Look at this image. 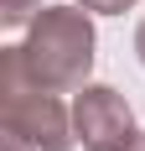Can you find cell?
<instances>
[{
    "label": "cell",
    "instance_id": "obj_1",
    "mask_svg": "<svg viewBox=\"0 0 145 151\" xmlns=\"http://www.w3.org/2000/svg\"><path fill=\"white\" fill-rule=\"evenodd\" d=\"M93 42H99L93 37V11L68 0V5H47L26 26V42L16 52H21V68H26V78L36 89L78 94L93 73Z\"/></svg>",
    "mask_w": 145,
    "mask_h": 151
},
{
    "label": "cell",
    "instance_id": "obj_2",
    "mask_svg": "<svg viewBox=\"0 0 145 151\" xmlns=\"http://www.w3.org/2000/svg\"><path fill=\"white\" fill-rule=\"evenodd\" d=\"M72 136L83 141V151H130L140 141L135 109L124 104V94L109 83H83L72 99Z\"/></svg>",
    "mask_w": 145,
    "mask_h": 151
},
{
    "label": "cell",
    "instance_id": "obj_3",
    "mask_svg": "<svg viewBox=\"0 0 145 151\" xmlns=\"http://www.w3.org/2000/svg\"><path fill=\"white\" fill-rule=\"evenodd\" d=\"M0 130L5 136L31 141L36 151H68L72 141V109L47 89H21V94H0Z\"/></svg>",
    "mask_w": 145,
    "mask_h": 151
},
{
    "label": "cell",
    "instance_id": "obj_4",
    "mask_svg": "<svg viewBox=\"0 0 145 151\" xmlns=\"http://www.w3.org/2000/svg\"><path fill=\"white\" fill-rule=\"evenodd\" d=\"M47 5L42 0H0V26H31V21H36V16H42Z\"/></svg>",
    "mask_w": 145,
    "mask_h": 151
},
{
    "label": "cell",
    "instance_id": "obj_5",
    "mask_svg": "<svg viewBox=\"0 0 145 151\" xmlns=\"http://www.w3.org/2000/svg\"><path fill=\"white\" fill-rule=\"evenodd\" d=\"M83 11H93V16H124V11H135V0H78Z\"/></svg>",
    "mask_w": 145,
    "mask_h": 151
},
{
    "label": "cell",
    "instance_id": "obj_6",
    "mask_svg": "<svg viewBox=\"0 0 145 151\" xmlns=\"http://www.w3.org/2000/svg\"><path fill=\"white\" fill-rule=\"evenodd\" d=\"M0 146H5V151H36L31 141H21V136H0Z\"/></svg>",
    "mask_w": 145,
    "mask_h": 151
},
{
    "label": "cell",
    "instance_id": "obj_7",
    "mask_svg": "<svg viewBox=\"0 0 145 151\" xmlns=\"http://www.w3.org/2000/svg\"><path fill=\"white\" fill-rule=\"evenodd\" d=\"M135 52H140V63H145V21H140V31H135Z\"/></svg>",
    "mask_w": 145,
    "mask_h": 151
},
{
    "label": "cell",
    "instance_id": "obj_8",
    "mask_svg": "<svg viewBox=\"0 0 145 151\" xmlns=\"http://www.w3.org/2000/svg\"><path fill=\"white\" fill-rule=\"evenodd\" d=\"M130 151H145V136H140V141H135V146H130Z\"/></svg>",
    "mask_w": 145,
    "mask_h": 151
}]
</instances>
